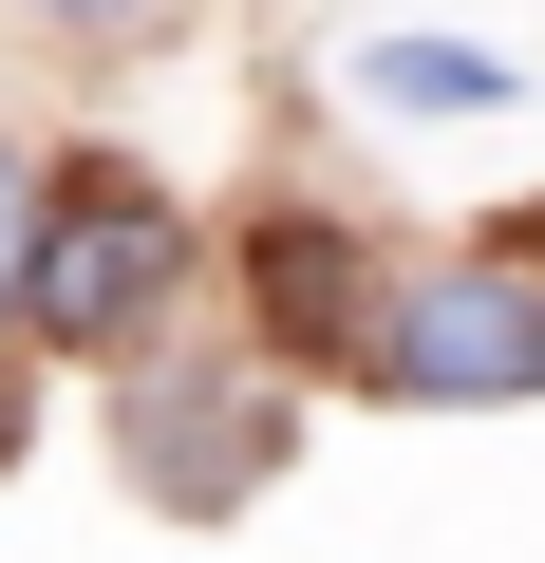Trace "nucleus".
Here are the masks:
<instances>
[{"mask_svg":"<svg viewBox=\"0 0 545 563\" xmlns=\"http://www.w3.org/2000/svg\"><path fill=\"white\" fill-rule=\"evenodd\" d=\"M358 95H377V113H508L526 76H508L489 38H377V57H358Z\"/></svg>","mask_w":545,"mask_h":563,"instance_id":"4","label":"nucleus"},{"mask_svg":"<svg viewBox=\"0 0 545 563\" xmlns=\"http://www.w3.org/2000/svg\"><path fill=\"white\" fill-rule=\"evenodd\" d=\"M39 207H57V188H39L20 151H0V320H20V263H39Z\"/></svg>","mask_w":545,"mask_h":563,"instance_id":"5","label":"nucleus"},{"mask_svg":"<svg viewBox=\"0 0 545 563\" xmlns=\"http://www.w3.org/2000/svg\"><path fill=\"white\" fill-rule=\"evenodd\" d=\"M151 282H170V207L151 188H57L39 263H20V320L39 339H113V320H151Z\"/></svg>","mask_w":545,"mask_h":563,"instance_id":"2","label":"nucleus"},{"mask_svg":"<svg viewBox=\"0 0 545 563\" xmlns=\"http://www.w3.org/2000/svg\"><path fill=\"white\" fill-rule=\"evenodd\" d=\"M358 357H377V395H414V413H508V395H545V282H508V263H414Z\"/></svg>","mask_w":545,"mask_h":563,"instance_id":"1","label":"nucleus"},{"mask_svg":"<svg viewBox=\"0 0 545 563\" xmlns=\"http://www.w3.org/2000/svg\"><path fill=\"white\" fill-rule=\"evenodd\" d=\"M39 20H57V38H151L170 0H39Z\"/></svg>","mask_w":545,"mask_h":563,"instance_id":"6","label":"nucleus"},{"mask_svg":"<svg viewBox=\"0 0 545 563\" xmlns=\"http://www.w3.org/2000/svg\"><path fill=\"white\" fill-rule=\"evenodd\" d=\"M263 451H283V395H263L244 357H188V376H151V395H132V470H151L170 507H226Z\"/></svg>","mask_w":545,"mask_h":563,"instance_id":"3","label":"nucleus"}]
</instances>
